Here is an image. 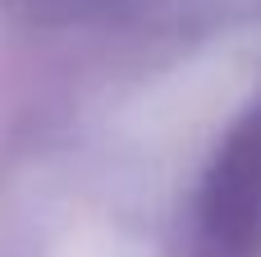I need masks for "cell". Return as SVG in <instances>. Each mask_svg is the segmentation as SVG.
<instances>
[{"label": "cell", "instance_id": "cell-1", "mask_svg": "<svg viewBox=\"0 0 261 257\" xmlns=\"http://www.w3.org/2000/svg\"><path fill=\"white\" fill-rule=\"evenodd\" d=\"M197 257H261V106L234 124L206 170Z\"/></svg>", "mask_w": 261, "mask_h": 257}]
</instances>
